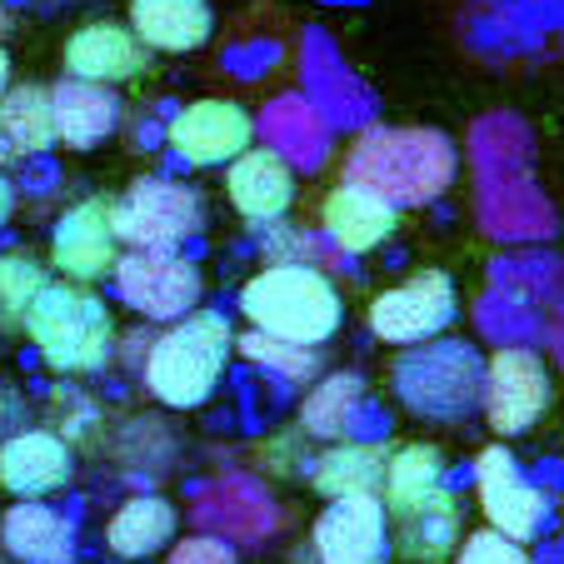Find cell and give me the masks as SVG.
Segmentation results:
<instances>
[{"label":"cell","mask_w":564,"mask_h":564,"mask_svg":"<svg viewBox=\"0 0 564 564\" xmlns=\"http://www.w3.org/2000/svg\"><path fill=\"white\" fill-rule=\"evenodd\" d=\"M240 355L265 365V370L280 375L285 384H310L319 375L315 345H290V340H275V335H265V330H250L246 340H240Z\"/></svg>","instance_id":"30"},{"label":"cell","mask_w":564,"mask_h":564,"mask_svg":"<svg viewBox=\"0 0 564 564\" xmlns=\"http://www.w3.org/2000/svg\"><path fill=\"white\" fill-rule=\"evenodd\" d=\"M116 240L130 250H175L200 230V195L165 175H140L120 200H110Z\"/></svg>","instance_id":"7"},{"label":"cell","mask_w":564,"mask_h":564,"mask_svg":"<svg viewBox=\"0 0 564 564\" xmlns=\"http://www.w3.org/2000/svg\"><path fill=\"white\" fill-rule=\"evenodd\" d=\"M11 25L15 21H11V11H6V0H0V35H11Z\"/></svg>","instance_id":"37"},{"label":"cell","mask_w":564,"mask_h":564,"mask_svg":"<svg viewBox=\"0 0 564 564\" xmlns=\"http://www.w3.org/2000/svg\"><path fill=\"white\" fill-rule=\"evenodd\" d=\"M51 116H55V140L70 150H96L100 140L116 135L120 126V96L100 80H75L65 75L51 90Z\"/></svg>","instance_id":"18"},{"label":"cell","mask_w":564,"mask_h":564,"mask_svg":"<svg viewBox=\"0 0 564 564\" xmlns=\"http://www.w3.org/2000/svg\"><path fill=\"white\" fill-rule=\"evenodd\" d=\"M449 319H455V285L445 270H415L405 285L370 300V330L390 345L435 340Z\"/></svg>","instance_id":"10"},{"label":"cell","mask_w":564,"mask_h":564,"mask_svg":"<svg viewBox=\"0 0 564 564\" xmlns=\"http://www.w3.org/2000/svg\"><path fill=\"white\" fill-rule=\"evenodd\" d=\"M6 80H11V55H6V45H0V90H6Z\"/></svg>","instance_id":"36"},{"label":"cell","mask_w":564,"mask_h":564,"mask_svg":"<svg viewBox=\"0 0 564 564\" xmlns=\"http://www.w3.org/2000/svg\"><path fill=\"white\" fill-rule=\"evenodd\" d=\"M145 51L150 45L140 41L135 31H126V25H116V21H96V25H80V31L65 41V70H70L75 80H100V86H110V80H130V75L145 70Z\"/></svg>","instance_id":"19"},{"label":"cell","mask_w":564,"mask_h":564,"mask_svg":"<svg viewBox=\"0 0 564 564\" xmlns=\"http://www.w3.org/2000/svg\"><path fill=\"white\" fill-rule=\"evenodd\" d=\"M256 130H265L270 150L285 155L290 165H300V171H315L319 160H325V145H330V126H325V120H319L315 110H310L305 100H295V96L270 100Z\"/></svg>","instance_id":"26"},{"label":"cell","mask_w":564,"mask_h":564,"mask_svg":"<svg viewBox=\"0 0 564 564\" xmlns=\"http://www.w3.org/2000/svg\"><path fill=\"white\" fill-rule=\"evenodd\" d=\"M0 544L21 564H75V530L61 510L25 500L11 505L0 520Z\"/></svg>","instance_id":"22"},{"label":"cell","mask_w":564,"mask_h":564,"mask_svg":"<svg viewBox=\"0 0 564 564\" xmlns=\"http://www.w3.org/2000/svg\"><path fill=\"white\" fill-rule=\"evenodd\" d=\"M55 145V116L45 86L0 90V165H21Z\"/></svg>","instance_id":"23"},{"label":"cell","mask_w":564,"mask_h":564,"mask_svg":"<svg viewBox=\"0 0 564 564\" xmlns=\"http://www.w3.org/2000/svg\"><path fill=\"white\" fill-rule=\"evenodd\" d=\"M171 150L191 165H230L240 150H250L256 120L235 100H191L181 116L171 120Z\"/></svg>","instance_id":"14"},{"label":"cell","mask_w":564,"mask_h":564,"mask_svg":"<svg viewBox=\"0 0 564 564\" xmlns=\"http://www.w3.org/2000/svg\"><path fill=\"white\" fill-rule=\"evenodd\" d=\"M475 175H479V220L500 240H550L554 210L530 185V130L514 116L475 120Z\"/></svg>","instance_id":"1"},{"label":"cell","mask_w":564,"mask_h":564,"mask_svg":"<svg viewBox=\"0 0 564 564\" xmlns=\"http://www.w3.org/2000/svg\"><path fill=\"white\" fill-rule=\"evenodd\" d=\"M394 514V550L405 554L415 564H440L459 540V500L440 485L435 495L425 500L405 505V510H390Z\"/></svg>","instance_id":"21"},{"label":"cell","mask_w":564,"mask_h":564,"mask_svg":"<svg viewBox=\"0 0 564 564\" xmlns=\"http://www.w3.org/2000/svg\"><path fill=\"white\" fill-rule=\"evenodd\" d=\"M325 235L345 256H365V250L384 246L394 235V205L380 200L375 191H365V185L345 181L325 195Z\"/></svg>","instance_id":"20"},{"label":"cell","mask_w":564,"mask_h":564,"mask_svg":"<svg viewBox=\"0 0 564 564\" xmlns=\"http://www.w3.org/2000/svg\"><path fill=\"white\" fill-rule=\"evenodd\" d=\"M360 405H365L360 375H325L300 405V430L315 440H350Z\"/></svg>","instance_id":"28"},{"label":"cell","mask_w":564,"mask_h":564,"mask_svg":"<svg viewBox=\"0 0 564 564\" xmlns=\"http://www.w3.org/2000/svg\"><path fill=\"white\" fill-rule=\"evenodd\" d=\"M195 524H205V530H215V534H230V540L260 544L275 534L280 510H275L265 485L230 475V479H215V485H205V490L195 495Z\"/></svg>","instance_id":"15"},{"label":"cell","mask_w":564,"mask_h":564,"mask_svg":"<svg viewBox=\"0 0 564 564\" xmlns=\"http://www.w3.org/2000/svg\"><path fill=\"white\" fill-rule=\"evenodd\" d=\"M215 15L205 0H130V31L150 51H195L205 45Z\"/></svg>","instance_id":"24"},{"label":"cell","mask_w":564,"mask_h":564,"mask_svg":"<svg viewBox=\"0 0 564 564\" xmlns=\"http://www.w3.org/2000/svg\"><path fill=\"white\" fill-rule=\"evenodd\" d=\"M225 191H230V205L240 210V220L265 225L290 210V200H295V175H290V160L275 155V150H240V155L230 160Z\"/></svg>","instance_id":"16"},{"label":"cell","mask_w":564,"mask_h":564,"mask_svg":"<svg viewBox=\"0 0 564 564\" xmlns=\"http://www.w3.org/2000/svg\"><path fill=\"white\" fill-rule=\"evenodd\" d=\"M11 210H15V191H11V181H6V171H0V225L11 220Z\"/></svg>","instance_id":"34"},{"label":"cell","mask_w":564,"mask_h":564,"mask_svg":"<svg viewBox=\"0 0 564 564\" xmlns=\"http://www.w3.org/2000/svg\"><path fill=\"white\" fill-rule=\"evenodd\" d=\"M116 220H110V200L106 195H90V200L70 205V210L55 220V235H51V260L65 270L70 280L90 285V280L110 275L116 270Z\"/></svg>","instance_id":"13"},{"label":"cell","mask_w":564,"mask_h":564,"mask_svg":"<svg viewBox=\"0 0 564 564\" xmlns=\"http://www.w3.org/2000/svg\"><path fill=\"white\" fill-rule=\"evenodd\" d=\"M310 550L319 564H384L390 524L380 495H340L310 530Z\"/></svg>","instance_id":"12"},{"label":"cell","mask_w":564,"mask_h":564,"mask_svg":"<svg viewBox=\"0 0 564 564\" xmlns=\"http://www.w3.org/2000/svg\"><path fill=\"white\" fill-rule=\"evenodd\" d=\"M550 345H554V355H560V365H564V315L554 319V330H550Z\"/></svg>","instance_id":"35"},{"label":"cell","mask_w":564,"mask_h":564,"mask_svg":"<svg viewBox=\"0 0 564 564\" xmlns=\"http://www.w3.org/2000/svg\"><path fill=\"white\" fill-rule=\"evenodd\" d=\"M230 319L220 310H191L181 315V325H171L165 335H155L140 360L145 370V390L155 394L165 410H195L215 394L230 360Z\"/></svg>","instance_id":"3"},{"label":"cell","mask_w":564,"mask_h":564,"mask_svg":"<svg viewBox=\"0 0 564 564\" xmlns=\"http://www.w3.org/2000/svg\"><path fill=\"white\" fill-rule=\"evenodd\" d=\"M455 564H530V554H524L520 540H510V534H500V530H475L459 544Z\"/></svg>","instance_id":"32"},{"label":"cell","mask_w":564,"mask_h":564,"mask_svg":"<svg viewBox=\"0 0 564 564\" xmlns=\"http://www.w3.org/2000/svg\"><path fill=\"white\" fill-rule=\"evenodd\" d=\"M45 290V270L31 256H0V330H21L25 310Z\"/></svg>","instance_id":"31"},{"label":"cell","mask_w":564,"mask_h":564,"mask_svg":"<svg viewBox=\"0 0 564 564\" xmlns=\"http://www.w3.org/2000/svg\"><path fill=\"white\" fill-rule=\"evenodd\" d=\"M485 420L495 435H524L550 405V370L534 350L524 345H500L485 365Z\"/></svg>","instance_id":"8"},{"label":"cell","mask_w":564,"mask_h":564,"mask_svg":"<svg viewBox=\"0 0 564 564\" xmlns=\"http://www.w3.org/2000/svg\"><path fill=\"white\" fill-rule=\"evenodd\" d=\"M116 290L145 319H181L200 300V270L181 250H130L116 260Z\"/></svg>","instance_id":"9"},{"label":"cell","mask_w":564,"mask_h":564,"mask_svg":"<svg viewBox=\"0 0 564 564\" xmlns=\"http://www.w3.org/2000/svg\"><path fill=\"white\" fill-rule=\"evenodd\" d=\"M475 495H479V505H485L490 530L510 534V540H520V544L534 540V534L544 530V520H550V500H544V490L520 475V465H514V455L505 445L479 449Z\"/></svg>","instance_id":"11"},{"label":"cell","mask_w":564,"mask_h":564,"mask_svg":"<svg viewBox=\"0 0 564 564\" xmlns=\"http://www.w3.org/2000/svg\"><path fill=\"white\" fill-rule=\"evenodd\" d=\"M25 335L31 345L45 355V365L61 375H86L100 370L110 360V345H116V319L110 305L96 295L90 285H51L35 295V305L25 310Z\"/></svg>","instance_id":"5"},{"label":"cell","mask_w":564,"mask_h":564,"mask_svg":"<svg viewBox=\"0 0 564 564\" xmlns=\"http://www.w3.org/2000/svg\"><path fill=\"white\" fill-rule=\"evenodd\" d=\"M240 310H246V319L256 330L290 345H325L340 330V315H345L340 290L315 265H295V260H275L256 280H246Z\"/></svg>","instance_id":"4"},{"label":"cell","mask_w":564,"mask_h":564,"mask_svg":"<svg viewBox=\"0 0 564 564\" xmlns=\"http://www.w3.org/2000/svg\"><path fill=\"white\" fill-rule=\"evenodd\" d=\"M394 394L425 420H465L485 394V360L469 340H420L390 370Z\"/></svg>","instance_id":"6"},{"label":"cell","mask_w":564,"mask_h":564,"mask_svg":"<svg viewBox=\"0 0 564 564\" xmlns=\"http://www.w3.org/2000/svg\"><path fill=\"white\" fill-rule=\"evenodd\" d=\"M70 479V440L55 430H21L0 445V485L21 500L51 495Z\"/></svg>","instance_id":"17"},{"label":"cell","mask_w":564,"mask_h":564,"mask_svg":"<svg viewBox=\"0 0 564 564\" xmlns=\"http://www.w3.org/2000/svg\"><path fill=\"white\" fill-rule=\"evenodd\" d=\"M384 465H390V445L330 440V449L310 465V485H315L325 500H340V495H380Z\"/></svg>","instance_id":"25"},{"label":"cell","mask_w":564,"mask_h":564,"mask_svg":"<svg viewBox=\"0 0 564 564\" xmlns=\"http://www.w3.org/2000/svg\"><path fill=\"white\" fill-rule=\"evenodd\" d=\"M445 485V459L435 445H400L390 449L384 465V485H380V505L384 510H405V505L425 500Z\"/></svg>","instance_id":"29"},{"label":"cell","mask_w":564,"mask_h":564,"mask_svg":"<svg viewBox=\"0 0 564 564\" xmlns=\"http://www.w3.org/2000/svg\"><path fill=\"white\" fill-rule=\"evenodd\" d=\"M175 534V510L160 495H135L106 524V544L116 560H145Z\"/></svg>","instance_id":"27"},{"label":"cell","mask_w":564,"mask_h":564,"mask_svg":"<svg viewBox=\"0 0 564 564\" xmlns=\"http://www.w3.org/2000/svg\"><path fill=\"white\" fill-rule=\"evenodd\" d=\"M171 564H235V550L220 540V534H191L171 550Z\"/></svg>","instance_id":"33"},{"label":"cell","mask_w":564,"mask_h":564,"mask_svg":"<svg viewBox=\"0 0 564 564\" xmlns=\"http://www.w3.org/2000/svg\"><path fill=\"white\" fill-rule=\"evenodd\" d=\"M345 181L365 185L390 205H430L455 181V145L445 140V130L425 126H365L350 140Z\"/></svg>","instance_id":"2"}]
</instances>
